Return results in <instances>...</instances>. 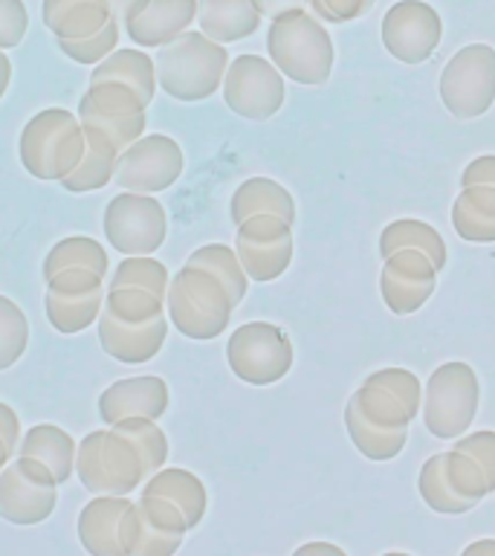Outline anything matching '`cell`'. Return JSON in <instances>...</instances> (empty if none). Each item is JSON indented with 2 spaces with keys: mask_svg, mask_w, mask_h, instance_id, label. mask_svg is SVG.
Segmentation results:
<instances>
[{
  "mask_svg": "<svg viewBox=\"0 0 495 556\" xmlns=\"http://www.w3.org/2000/svg\"><path fill=\"white\" fill-rule=\"evenodd\" d=\"M267 55L284 78L304 87H321L333 73L337 47L310 9H290L269 21Z\"/></svg>",
  "mask_w": 495,
  "mask_h": 556,
  "instance_id": "cell-1",
  "label": "cell"
},
{
  "mask_svg": "<svg viewBox=\"0 0 495 556\" xmlns=\"http://www.w3.org/2000/svg\"><path fill=\"white\" fill-rule=\"evenodd\" d=\"M156 87L177 102H203L224 85L229 52L198 29H186L172 43L160 47L154 59Z\"/></svg>",
  "mask_w": 495,
  "mask_h": 556,
  "instance_id": "cell-2",
  "label": "cell"
},
{
  "mask_svg": "<svg viewBox=\"0 0 495 556\" xmlns=\"http://www.w3.org/2000/svg\"><path fill=\"white\" fill-rule=\"evenodd\" d=\"M234 307L238 304L232 302L224 281L212 276L208 269L182 264L180 273L168 278V293H165L168 321L182 337L194 342L220 337L232 321Z\"/></svg>",
  "mask_w": 495,
  "mask_h": 556,
  "instance_id": "cell-3",
  "label": "cell"
},
{
  "mask_svg": "<svg viewBox=\"0 0 495 556\" xmlns=\"http://www.w3.org/2000/svg\"><path fill=\"white\" fill-rule=\"evenodd\" d=\"M85 128L76 113L47 108L26 122L17 137V156L35 180L61 182L85 156Z\"/></svg>",
  "mask_w": 495,
  "mask_h": 556,
  "instance_id": "cell-4",
  "label": "cell"
},
{
  "mask_svg": "<svg viewBox=\"0 0 495 556\" xmlns=\"http://www.w3.org/2000/svg\"><path fill=\"white\" fill-rule=\"evenodd\" d=\"M76 476L90 495H130L145 484L148 469L128 438L96 429L78 441Z\"/></svg>",
  "mask_w": 495,
  "mask_h": 556,
  "instance_id": "cell-5",
  "label": "cell"
},
{
  "mask_svg": "<svg viewBox=\"0 0 495 556\" xmlns=\"http://www.w3.org/2000/svg\"><path fill=\"white\" fill-rule=\"evenodd\" d=\"M481 403V382L472 365L452 359L429 374L423 389V426L437 441H455L467 434Z\"/></svg>",
  "mask_w": 495,
  "mask_h": 556,
  "instance_id": "cell-6",
  "label": "cell"
},
{
  "mask_svg": "<svg viewBox=\"0 0 495 556\" xmlns=\"http://www.w3.org/2000/svg\"><path fill=\"white\" fill-rule=\"evenodd\" d=\"M443 108L455 119H478L495 102V50L490 43L460 47L441 73L437 81Z\"/></svg>",
  "mask_w": 495,
  "mask_h": 556,
  "instance_id": "cell-7",
  "label": "cell"
},
{
  "mask_svg": "<svg viewBox=\"0 0 495 556\" xmlns=\"http://www.w3.org/2000/svg\"><path fill=\"white\" fill-rule=\"evenodd\" d=\"M295 351L284 328L272 321H246L226 342V363L238 380L250 386H272L293 368Z\"/></svg>",
  "mask_w": 495,
  "mask_h": 556,
  "instance_id": "cell-8",
  "label": "cell"
},
{
  "mask_svg": "<svg viewBox=\"0 0 495 556\" xmlns=\"http://www.w3.org/2000/svg\"><path fill=\"white\" fill-rule=\"evenodd\" d=\"M59 504V481L50 467L29 455H17L0 469V519L33 528L52 516Z\"/></svg>",
  "mask_w": 495,
  "mask_h": 556,
  "instance_id": "cell-9",
  "label": "cell"
},
{
  "mask_svg": "<svg viewBox=\"0 0 495 556\" xmlns=\"http://www.w3.org/2000/svg\"><path fill=\"white\" fill-rule=\"evenodd\" d=\"M104 238L119 255H154L168 238V215L154 194L122 191L102 217Z\"/></svg>",
  "mask_w": 495,
  "mask_h": 556,
  "instance_id": "cell-10",
  "label": "cell"
},
{
  "mask_svg": "<svg viewBox=\"0 0 495 556\" xmlns=\"http://www.w3.org/2000/svg\"><path fill=\"white\" fill-rule=\"evenodd\" d=\"M224 102L234 116L250 122L272 119L287 99L284 76L276 64L261 55H238L226 67L224 76Z\"/></svg>",
  "mask_w": 495,
  "mask_h": 556,
  "instance_id": "cell-11",
  "label": "cell"
},
{
  "mask_svg": "<svg viewBox=\"0 0 495 556\" xmlns=\"http://www.w3.org/2000/svg\"><path fill=\"white\" fill-rule=\"evenodd\" d=\"M148 104L139 99L128 85L119 81H96L87 87V93L78 102V122L81 128L102 130L119 154L130 142H137L145 134Z\"/></svg>",
  "mask_w": 495,
  "mask_h": 556,
  "instance_id": "cell-12",
  "label": "cell"
},
{
  "mask_svg": "<svg viewBox=\"0 0 495 556\" xmlns=\"http://www.w3.org/2000/svg\"><path fill=\"white\" fill-rule=\"evenodd\" d=\"M234 252L250 281L267 285L290 269L293 261V224L276 215H252L234 226Z\"/></svg>",
  "mask_w": 495,
  "mask_h": 556,
  "instance_id": "cell-13",
  "label": "cell"
},
{
  "mask_svg": "<svg viewBox=\"0 0 495 556\" xmlns=\"http://www.w3.org/2000/svg\"><path fill=\"white\" fill-rule=\"evenodd\" d=\"M182 165H186V156H182L177 139L165 137V134H142L119 154L116 182L125 191L160 194L180 180Z\"/></svg>",
  "mask_w": 495,
  "mask_h": 556,
  "instance_id": "cell-14",
  "label": "cell"
},
{
  "mask_svg": "<svg viewBox=\"0 0 495 556\" xmlns=\"http://www.w3.org/2000/svg\"><path fill=\"white\" fill-rule=\"evenodd\" d=\"M139 510L128 495H93L78 513V542L93 556H130Z\"/></svg>",
  "mask_w": 495,
  "mask_h": 556,
  "instance_id": "cell-15",
  "label": "cell"
},
{
  "mask_svg": "<svg viewBox=\"0 0 495 556\" xmlns=\"http://www.w3.org/2000/svg\"><path fill=\"white\" fill-rule=\"evenodd\" d=\"M382 47L403 64H423L441 47L443 21L426 0H397L380 26Z\"/></svg>",
  "mask_w": 495,
  "mask_h": 556,
  "instance_id": "cell-16",
  "label": "cell"
},
{
  "mask_svg": "<svg viewBox=\"0 0 495 556\" xmlns=\"http://www.w3.org/2000/svg\"><path fill=\"white\" fill-rule=\"evenodd\" d=\"M437 267L420 250H397L382 258L380 295L394 316H411L432 299Z\"/></svg>",
  "mask_w": 495,
  "mask_h": 556,
  "instance_id": "cell-17",
  "label": "cell"
},
{
  "mask_svg": "<svg viewBox=\"0 0 495 556\" xmlns=\"http://www.w3.org/2000/svg\"><path fill=\"white\" fill-rule=\"evenodd\" d=\"M96 333H99V345L111 359L122 365H142L151 363L163 351L168 319L160 316V319L134 325V321L113 319L111 313L102 311L96 319Z\"/></svg>",
  "mask_w": 495,
  "mask_h": 556,
  "instance_id": "cell-18",
  "label": "cell"
},
{
  "mask_svg": "<svg viewBox=\"0 0 495 556\" xmlns=\"http://www.w3.org/2000/svg\"><path fill=\"white\" fill-rule=\"evenodd\" d=\"M168 403H172V391H168V382L163 377H154V374L125 377V380L111 382L99 394V417L107 426L130 415L160 420L168 412Z\"/></svg>",
  "mask_w": 495,
  "mask_h": 556,
  "instance_id": "cell-19",
  "label": "cell"
},
{
  "mask_svg": "<svg viewBox=\"0 0 495 556\" xmlns=\"http://www.w3.org/2000/svg\"><path fill=\"white\" fill-rule=\"evenodd\" d=\"M139 536L130 556H172L189 533V521L174 502L163 495L139 493Z\"/></svg>",
  "mask_w": 495,
  "mask_h": 556,
  "instance_id": "cell-20",
  "label": "cell"
},
{
  "mask_svg": "<svg viewBox=\"0 0 495 556\" xmlns=\"http://www.w3.org/2000/svg\"><path fill=\"white\" fill-rule=\"evenodd\" d=\"M191 24H198V0H148L125 21V33L137 47H165Z\"/></svg>",
  "mask_w": 495,
  "mask_h": 556,
  "instance_id": "cell-21",
  "label": "cell"
},
{
  "mask_svg": "<svg viewBox=\"0 0 495 556\" xmlns=\"http://www.w3.org/2000/svg\"><path fill=\"white\" fill-rule=\"evenodd\" d=\"M261 12L252 0H198L200 33L217 43H234L258 33Z\"/></svg>",
  "mask_w": 495,
  "mask_h": 556,
  "instance_id": "cell-22",
  "label": "cell"
},
{
  "mask_svg": "<svg viewBox=\"0 0 495 556\" xmlns=\"http://www.w3.org/2000/svg\"><path fill=\"white\" fill-rule=\"evenodd\" d=\"M139 493L163 495V498L177 504L186 521H189V530L198 528L208 510L206 484L194 472H189V469L160 467L154 476L145 478V484L139 486Z\"/></svg>",
  "mask_w": 495,
  "mask_h": 556,
  "instance_id": "cell-23",
  "label": "cell"
},
{
  "mask_svg": "<svg viewBox=\"0 0 495 556\" xmlns=\"http://www.w3.org/2000/svg\"><path fill=\"white\" fill-rule=\"evenodd\" d=\"M252 215H276L287 224H295V200L293 194L278 180L269 177H250L234 189L229 200V217L232 224H243Z\"/></svg>",
  "mask_w": 495,
  "mask_h": 556,
  "instance_id": "cell-24",
  "label": "cell"
},
{
  "mask_svg": "<svg viewBox=\"0 0 495 556\" xmlns=\"http://www.w3.org/2000/svg\"><path fill=\"white\" fill-rule=\"evenodd\" d=\"M43 26L55 38H90L111 21L107 0H43Z\"/></svg>",
  "mask_w": 495,
  "mask_h": 556,
  "instance_id": "cell-25",
  "label": "cell"
},
{
  "mask_svg": "<svg viewBox=\"0 0 495 556\" xmlns=\"http://www.w3.org/2000/svg\"><path fill=\"white\" fill-rule=\"evenodd\" d=\"M96 81H119V85H128L142 102L151 104L156 96L154 59L148 52L134 50V47L113 50L90 73V85H96Z\"/></svg>",
  "mask_w": 495,
  "mask_h": 556,
  "instance_id": "cell-26",
  "label": "cell"
},
{
  "mask_svg": "<svg viewBox=\"0 0 495 556\" xmlns=\"http://www.w3.org/2000/svg\"><path fill=\"white\" fill-rule=\"evenodd\" d=\"M85 142L87 148L81 163L61 180V186L73 194L104 189L116 177V165H119V148L113 146L102 130L85 128Z\"/></svg>",
  "mask_w": 495,
  "mask_h": 556,
  "instance_id": "cell-27",
  "label": "cell"
},
{
  "mask_svg": "<svg viewBox=\"0 0 495 556\" xmlns=\"http://www.w3.org/2000/svg\"><path fill=\"white\" fill-rule=\"evenodd\" d=\"M76 450L78 443L73 441V434L64 432L55 424H38L21 438L17 443V455H29V458L43 460L55 481L67 484L69 476L76 472Z\"/></svg>",
  "mask_w": 495,
  "mask_h": 556,
  "instance_id": "cell-28",
  "label": "cell"
},
{
  "mask_svg": "<svg viewBox=\"0 0 495 556\" xmlns=\"http://www.w3.org/2000/svg\"><path fill=\"white\" fill-rule=\"evenodd\" d=\"M452 229L460 241L495 243V186H469L452 203Z\"/></svg>",
  "mask_w": 495,
  "mask_h": 556,
  "instance_id": "cell-29",
  "label": "cell"
},
{
  "mask_svg": "<svg viewBox=\"0 0 495 556\" xmlns=\"http://www.w3.org/2000/svg\"><path fill=\"white\" fill-rule=\"evenodd\" d=\"M102 302L104 285L96 287V290H85V293H64V290L47 287V293H43V313H47V321L59 333L73 337V333H81L90 325H96L99 313H102Z\"/></svg>",
  "mask_w": 495,
  "mask_h": 556,
  "instance_id": "cell-30",
  "label": "cell"
},
{
  "mask_svg": "<svg viewBox=\"0 0 495 556\" xmlns=\"http://www.w3.org/2000/svg\"><path fill=\"white\" fill-rule=\"evenodd\" d=\"M345 429L351 434V443L356 446V452L363 458L373 460V464H385V460H394L399 452L406 450L408 429H382L373 420L356 408L354 400H347L345 406Z\"/></svg>",
  "mask_w": 495,
  "mask_h": 556,
  "instance_id": "cell-31",
  "label": "cell"
},
{
  "mask_svg": "<svg viewBox=\"0 0 495 556\" xmlns=\"http://www.w3.org/2000/svg\"><path fill=\"white\" fill-rule=\"evenodd\" d=\"M397 250H420L429 255L437 273L446 267L449 261V250H446V241L441 238V232L434 229L432 224L426 220H415V217H403V220H394L382 229L380 235V255L389 258L391 252Z\"/></svg>",
  "mask_w": 495,
  "mask_h": 556,
  "instance_id": "cell-32",
  "label": "cell"
},
{
  "mask_svg": "<svg viewBox=\"0 0 495 556\" xmlns=\"http://www.w3.org/2000/svg\"><path fill=\"white\" fill-rule=\"evenodd\" d=\"M67 267L93 269V273H99L104 278L111 261H107V252H104V247L99 241L87 238V235H69V238L59 241L47 252V258H43V281L55 276L59 269Z\"/></svg>",
  "mask_w": 495,
  "mask_h": 556,
  "instance_id": "cell-33",
  "label": "cell"
},
{
  "mask_svg": "<svg viewBox=\"0 0 495 556\" xmlns=\"http://www.w3.org/2000/svg\"><path fill=\"white\" fill-rule=\"evenodd\" d=\"M186 264L208 269L212 276L220 278L226 290H229V295H232L234 304H241L246 290H250V276H246V269L241 267L238 252H234L232 247H226V243H206V247H200V250L191 252Z\"/></svg>",
  "mask_w": 495,
  "mask_h": 556,
  "instance_id": "cell-34",
  "label": "cell"
},
{
  "mask_svg": "<svg viewBox=\"0 0 495 556\" xmlns=\"http://www.w3.org/2000/svg\"><path fill=\"white\" fill-rule=\"evenodd\" d=\"M417 490H420V498L426 502V507L441 516H464V513L475 510V504L469 498H460L452 484L443 476V452L441 455H432L420 467V476H417Z\"/></svg>",
  "mask_w": 495,
  "mask_h": 556,
  "instance_id": "cell-35",
  "label": "cell"
},
{
  "mask_svg": "<svg viewBox=\"0 0 495 556\" xmlns=\"http://www.w3.org/2000/svg\"><path fill=\"white\" fill-rule=\"evenodd\" d=\"M111 429L113 432H119L122 438H128V441L137 446V452L142 455V460H145L148 476H154L156 469L168 460V438H165V432L160 429V424H156L154 417H122V420H116Z\"/></svg>",
  "mask_w": 495,
  "mask_h": 556,
  "instance_id": "cell-36",
  "label": "cell"
},
{
  "mask_svg": "<svg viewBox=\"0 0 495 556\" xmlns=\"http://www.w3.org/2000/svg\"><path fill=\"white\" fill-rule=\"evenodd\" d=\"M351 400L356 403V408L363 412L368 420H373L382 429H408V424L415 417L408 415V408L399 403L389 389H382L377 382L365 380L359 389L351 394Z\"/></svg>",
  "mask_w": 495,
  "mask_h": 556,
  "instance_id": "cell-37",
  "label": "cell"
},
{
  "mask_svg": "<svg viewBox=\"0 0 495 556\" xmlns=\"http://www.w3.org/2000/svg\"><path fill=\"white\" fill-rule=\"evenodd\" d=\"M443 476H446V481L460 498H469L472 504H481L486 495L493 493L484 467L469 452L455 450V446L449 452H443Z\"/></svg>",
  "mask_w": 495,
  "mask_h": 556,
  "instance_id": "cell-38",
  "label": "cell"
},
{
  "mask_svg": "<svg viewBox=\"0 0 495 556\" xmlns=\"http://www.w3.org/2000/svg\"><path fill=\"white\" fill-rule=\"evenodd\" d=\"M102 311L111 313L113 319L139 325V321L165 316V299L148 293V290H139V287H111L104 295Z\"/></svg>",
  "mask_w": 495,
  "mask_h": 556,
  "instance_id": "cell-39",
  "label": "cell"
},
{
  "mask_svg": "<svg viewBox=\"0 0 495 556\" xmlns=\"http://www.w3.org/2000/svg\"><path fill=\"white\" fill-rule=\"evenodd\" d=\"M168 278H172V273H168L163 261L151 258V255H125L116 264L111 287H139V290H148V293L165 299Z\"/></svg>",
  "mask_w": 495,
  "mask_h": 556,
  "instance_id": "cell-40",
  "label": "cell"
},
{
  "mask_svg": "<svg viewBox=\"0 0 495 556\" xmlns=\"http://www.w3.org/2000/svg\"><path fill=\"white\" fill-rule=\"evenodd\" d=\"M29 345V321L9 295H0V371H9Z\"/></svg>",
  "mask_w": 495,
  "mask_h": 556,
  "instance_id": "cell-41",
  "label": "cell"
},
{
  "mask_svg": "<svg viewBox=\"0 0 495 556\" xmlns=\"http://www.w3.org/2000/svg\"><path fill=\"white\" fill-rule=\"evenodd\" d=\"M119 47V21H107V24L93 33L90 38H59V50L67 55L69 61L76 64H85V67H96L99 61L107 59L113 50Z\"/></svg>",
  "mask_w": 495,
  "mask_h": 556,
  "instance_id": "cell-42",
  "label": "cell"
},
{
  "mask_svg": "<svg viewBox=\"0 0 495 556\" xmlns=\"http://www.w3.org/2000/svg\"><path fill=\"white\" fill-rule=\"evenodd\" d=\"M365 380L377 382L382 389H389L394 397L408 408V415H420V406H423V386L417 380L415 374L406 371V368H382V371H371Z\"/></svg>",
  "mask_w": 495,
  "mask_h": 556,
  "instance_id": "cell-43",
  "label": "cell"
},
{
  "mask_svg": "<svg viewBox=\"0 0 495 556\" xmlns=\"http://www.w3.org/2000/svg\"><path fill=\"white\" fill-rule=\"evenodd\" d=\"M377 0H307V9L321 24H351L368 15Z\"/></svg>",
  "mask_w": 495,
  "mask_h": 556,
  "instance_id": "cell-44",
  "label": "cell"
},
{
  "mask_svg": "<svg viewBox=\"0 0 495 556\" xmlns=\"http://www.w3.org/2000/svg\"><path fill=\"white\" fill-rule=\"evenodd\" d=\"M29 29V12L24 0H0V50L7 52L24 41Z\"/></svg>",
  "mask_w": 495,
  "mask_h": 556,
  "instance_id": "cell-45",
  "label": "cell"
},
{
  "mask_svg": "<svg viewBox=\"0 0 495 556\" xmlns=\"http://www.w3.org/2000/svg\"><path fill=\"white\" fill-rule=\"evenodd\" d=\"M455 450H464L469 452L472 458L484 467L486 472V481H490V490L495 493V432L490 429H481V432H472V434H460L455 438L452 443Z\"/></svg>",
  "mask_w": 495,
  "mask_h": 556,
  "instance_id": "cell-46",
  "label": "cell"
},
{
  "mask_svg": "<svg viewBox=\"0 0 495 556\" xmlns=\"http://www.w3.org/2000/svg\"><path fill=\"white\" fill-rule=\"evenodd\" d=\"M469 186H495V154L475 156L460 174V189Z\"/></svg>",
  "mask_w": 495,
  "mask_h": 556,
  "instance_id": "cell-47",
  "label": "cell"
},
{
  "mask_svg": "<svg viewBox=\"0 0 495 556\" xmlns=\"http://www.w3.org/2000/svg\"><path fill=\"white\" fill-rule=\"evenodd\" d=\"M0 434H3V441L17 452V443H21V417H17L15 408L7 406V403H0Z\"/></svg>",
  "mask_w": 495,
  "mask_h": 556,
  "instance_id": "cell-48",
  "label": "cell"
},
{
  "mask_svg": "<svg viewBox=\"0 0 495 556\" xmlns=\"http://www.w3.org/2000/svg\"><path fill=\"white\" fill-rule=\"evenodd\" d=\"M252 3L261 12V17H269V21L284 15L290 9H307V0H252Z\"/></svg>",
  "mask_w": 495,
  "mask_h": 556,
  "instance_id": "cell-49",
  "label": "cell"
},
{
  "mask_svg": "<svg viewBox=\"0 0 495 556\" xmlns=\"http://www.w3.org/2000/svg\"><path fill=\"white\" fill-rule=\"evenodd\" d=\"M111 3V17L113 21H119V24H125V21H130V17L137 15L139 9L145 7L148 0H107Z\"/></svg>",
  "mask_w": 495,
  "mask_h": 556,
  "instance_id": "cell-50",
  "label": "cell"
},
{
  "mask_svg": "<svg viewBox=\"0 0 495 556\" xmlns=\"http://www.w3.org/2000/svg\"><path fill=\"white\" fill-rule=\"evenodd\" d=\"M295 554H333V556H342L345 551L337 545H328V542H310V545H302Z\"/></svg>",
  "mask_w": 495,
  "mask_h": 556,
  "instance_id": "cell-51",
  "label": "cell"
},
{
  "mask_svg": "<svg viewBox=\"0 0 495 556\" xmlns=\"http://www.w3.org/2000/svg\"><path fill=\"white\" fill-rule=\"evenodd\" d=\"M9 81H12V61H9L7 52L0 50V99L7 96Z\"/></svg>",
  "mask_w": 495,
  "mask_h": 556,
  "instance_id": "cell-52",
  "label": "cell"
},
{
  "mask_svg": "<svg viewBox=\"0 0 495 556\" xmlns=\"http://www.w3.org/2000/svg\"><path fill=\"white\" fill-rule=\"evenodd\" d=\"M464 554H467V556L493 554L495 556V539H478V542H472V545L464 547Z\"/></svg>",
  "mask_w": 495,
  "mask_h": 556,
  "instance_id": "cell-53",
  "label": "cell"
},
{
  "mask_svg": "<svg viewBox=\"0 0 495 556\" xmlns=\"http://www.w3.org/2000/svg\"><path fill=\"white\" fill-rule=\"evenodd\" d=\"M12 458H15V450H12V446H9V443L3 441V434H0V469L7 467V464Z\"/></svg>",
  "mask_w": 495,
  "mask_h": 556,
  "instance_id": "cell-54",
  "label": "cell"
}]
</instances>
